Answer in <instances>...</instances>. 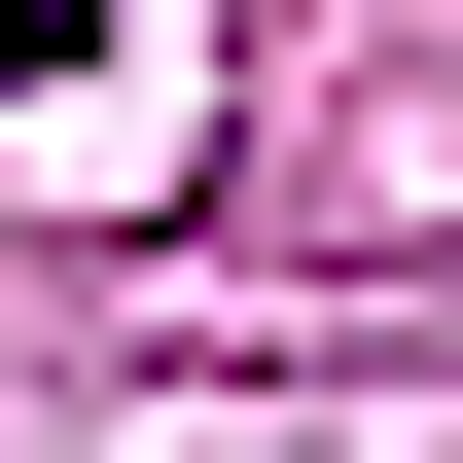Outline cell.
I'll use <instances>...</instances> for the list:
<instances>
[{
	"mask_svg": "<svg viewBox=\"0 0 463 463\" xmlns=\"http://www.w3.org/2000/svg\"><path fill=\"white\" fill-rule=\"evenodd\" d=\"M71 36H108V0H0V71H71Z\"/></svg>",
	"mask_w": 463,
	"mask_h": 463,
	"instance_id": "1",
	"label": "cell"
}]
</instances>
